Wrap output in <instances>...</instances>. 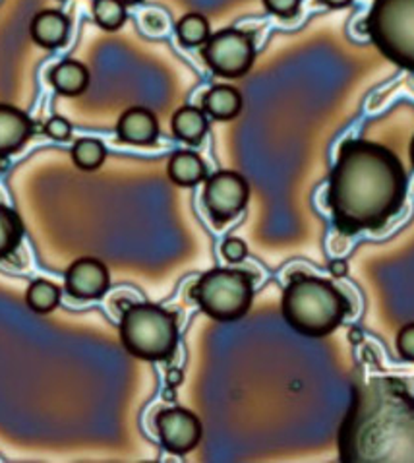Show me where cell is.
<instances>
[{
	"instance_id": "obj_1",
	"label": "cell",
	"mask_w": 414,
	"mask_h": 463,
	"mask_svg": "<svg viewBox=\"0 0 414 463\" xmlns=\"http://www.w3.org/2000/svg\"><path fill=\"white\" fill-rule=\"evenodd\" d=\"M409 176L391 149L368 140L343 142L329 175L327 206L343 235L380 231L401 212Z\"/></svg>"
},
{
	"instance_id": "obj_2",
	"label": "cell",
	"mask_w": 414,
	"mask_h": 463,
	"mask_svg": "<svg viewBox=\"0 0 414 463\" xmlns=\"http://www.w3.org/2000/svg\"><path fill=\"white\" fill-rule=\"evenodd\" d=\"M343 461H414V398L401 380L354 390L339 430Z\"/></svg>"
},
{
	"instance_id": "obj_3",
	"label": "cell",
	"mask_w": 414,
	"mask_h": 463,
	"mask_svg": "<svg viewBox=\"0 0 414 463\" xmlns=\"http://www.w3.org/2000/svg\"><path fill=\"white\" fill-rule=\"evenodd\" d=\"M281 312L285 322L305 337H325L334 334L351 315L349 298L335 283L296 271L288 278L283 291Z\"/></svg>"
},
{
	"instance_id": "obj_4",
	"label": "cell",
	"mask_w": 414,
	"mask_h": 463,
	"mask_svg": "<svg viewBox=\"0 0 414 463\" xmlns=\"http://www.w3.org/2000/svg\"><path fill=\"white\" fill-rule=\"evenodd\" d=\"M118 332L122 347L142 361H171L178 347L176 315L154 303H132L124 308Z\"/></svg>"
},
{
	"instance_id": "obj_5",
	"label": "cell",
	"mask_w": 414,
	"mask_h": 463,
	"mask_svg": "<svg viewBox=\"0 0 414 463\" xmlns=\"http://www.w3.org/2000/svg\"><path fill=\"white\" fill-rule=\"evenodd\" d=\"M190 297L217 322H237L254 301V276L239 268H213L192 285Z\"/></svg>"
},
{
	"instance_id": "obj_6",
	"label": "cell",
	"mask_w": 414,
	"mask_h": 463,
	"mask_svg": "<svg viewBox=\"0 0 414 463\" xmlns=\"http://www.w3.org/2000/svg\"><path fill=\"white\" fill-rule=\"evenodd\" d=\"M364 24L383 57L414 74V0H374Z\"/></svg>"
},
{
	"instance_id": "obj_7",
	"label": "cell",
	"mask_w": 414,
	"mask_h": 463,
	"mask_svg": "<svg viewBox=\"0 0 414 463\" xmlns=\"http://www.w3.org/2000/svg\"><path fill=\"white\" fill-rule=\"evenodd\" d=\"M207 68L221 78L234 80L250 72L256 59L254 37L242 30H221L213 33L202 47Z\"/></svg>"
},
{
	"instance_id": "obj_8",
	"label": "cell",
	"mask_w": 414,
	"mask_h": 463,
	"mask_svg": "<svg viewBox=\"0 0 414 463\" xmlns=\"http://www.w3.org/2000/svg\"><path fill=\"white\" fill-rule=\"evenodd\" d=\"M203 206L215 225H225L244 212L250 184L237 171H217L205 179Z\"/></svg>"
},
{
	"instance_id": "obj_9",
	"label": "cell",
	"mask_w": 414,
	"mask_h": 463,
	"mask_svg": "<svg viewBox=\"0 0 414 463\" xmlns=\"http://www.w3.org/2000/svg\"><path fill=\"white\" fill-rule=\"evenodd\" d=\"M155 429L161 446L174 456L190 454L203 437L202 420L186 407H165L155 417Z\"/></svg>"
},
{
	"instance_id": "obj_10",
	"label": "cell",
	"mask_w": 414,
	"mask_h": 463,
	"mask_svg": "<svg viewBox=\"0 0 414 463\" xmlns=\"http://www.w3.org/2000/svg\"><path fill=\"white\" fill-rule=\"evenodd\" d=\"M110 288V274L98 258H80L66 269L64 291L78 301H99Z\"/></svg>"
},
{
	"instance_id": "obj_11",
	"label": "cell",
	"mask_w": 414,
	"mask_h": 463,
	"mask_svg": "<svg viewBox=\"0 0 414 463\" xmlns=\"http://www.w3.org/2000/svg\"><path fill=\"white\" fill-rule=\"evenodd\" d=\"M120 142L130 146H154L159 138V120L146 107H132L117 122Z\"/></svg>"
},
{
	"instance_id": "obj_12",
	"label": "cell",
	"mask_w": 414,
	"mask_h": 463,
	"mask_svg": "<svg viewBox=\"0 0 414 463\" xmlns=\"http://www.w3.org/2000/svg\"><path fill=\"white\" fill-rule=\"evenodd\" d=\"M33 122L20 109L0 103V157L20 152L32 138Z\"/></svg>"
},
{
	"instance_id": "obj_13",
	"label": "cell",
	"mask_w": 414,
	"mask_h": 463,
	"mask_svg": "<svg viewBox=\"0 0 414 463\" xmlns=\"http://www.w3.org/2000/svg\"><path fill=\"white\" fill-rule=\"evenodd\" d=\"M32 39L43 49L64 47L71 35V20L59 10H43L35 14L30 25Z\"/></svg>"
},
{
	"instance_id": "obj_14",
	"label": "cell",
	"mask_w": 414,
	"mask_h": 463,
	"mask_svg": "<svg viewBox=\"0 0 414 463\" xmlns=\"http://www.w3.org/2000/svg\"><path fill=\"white\" fill-rule=\"evenodd\" d=\"M242 93L229 84H217L212 90H207L203 99H202V109L205 115H210L215 120H232L237 118L242 111Z\"/></svg>"
},
{
	"instance_id": "obj_15",
	"label": "cell",
	"mask_w": 414,
	"mask_h": 463,
	"mask_svg": "<svg viewBox=\"0 0 414 463\" xmlns=\"http://www.w3.org/2000/svg\"><path fill=\"white\" fill-rule=\"evenodd\" d=\"M171 128L176 140L188 146H200L210 130V120L203 109L194 105H184L171 118Z\"/></svg>"
},
{
	"instance_id": "obj_16",
	"label": "cell",
	"mask_w": 414,
	"mask_h": 463,
	"mask_svg": "<svg viewBox=\"0 0 414 463\" xmlns=\"http://www.w3.org/2000/svg\"><path fill=\"white\" fill-rule=\"evenodd\" d=\"M51 86L66 98H78L89 88V71L78 61H62L51 68Z\"/></svg>"
},
{
	"instance_id": "obj_17",
	"label": "cell",
	"mask_w": 414,
	"mask_h": 463,
	"mask_svg": "<svg viewBox=\"0 0 414 463\" xmlns=\"http://www.w3.org/2000/svg\"><path fill=\"white\" fill-rule=\"evenodd\" d=\"M169 179L176 186H196L207 179V167L203 159L194 152H176L167 165Z\"/></svg>"
},
{
	"instance_id": "obj_18",
	"label": "cell",
	"mask_w": 414,
	"mask_h": 463,
	"mask_svg": "<svg viewBox=\"0 0 414 463\" xmlns=\"http://www.w3.org/2000/svg\"><path fill=\"white\" fill-rule=\"evenodd\" d=\"M176 37L186 49L203 47L212 37V27L203 14L190 12L176 24Z\"/></svg>"
},
{
	"instance_id": "obj_19",
	"label": "cell",
	"mask_w": 414,
	"mask_h": 463,
	"mask_svg": "<svg viewBox=\"0 0 414 463\" xmlns=\"http://www.w3.org/2000/svg\"><path fill=\"white\" fill-rule=\"evenodd\" d=\"M25 303L35 315H51L61 305V288L52 281L37 279L27 288Z\"/></svg>"
},
{
	"instance_id": "obj_20",
	"label": "cell",
	"mask_w": 414,
	"mask_h": 463,
	"mask_svg": "<svg viewBox=\"0 0 414 463\" xmlns=\"http://www.w3.org/2000/svg\"><path fill=\"white\" fill-rule=\"evenodd\" d=\"M24 239V223L12 208L0 203V260L16 252Z\"/></svg>"
},
{
	"instance_id": "obj_21",
	"label": "cell",
	"mask_w": 414,
	"mask_h": 463,
	"mask_svg": "<svg viewBox=\"0 0 414 463\" xmlns=\"http://www.w3.org/2000/svg\"><path fill=\"white\" fill-rule=\"evenodd\" d=\"M72 161L81 171L99 169L107 159V147L95 138H81L72 146Z\"/></svg>"
},
{
	"instance_id": "obj_22",
	"label": "cell",
	"mask_w": 414,
	"mask_h": 463,
	"mask_svg": "<svg viewBox=\"0 0 414 463\" xmlns=\"http://www.w3.org/2000/svg\"><path fill=\"white\" fill-rule=\"evenodd\" d=\"M95 24L105 32H118L127 24V5L120 0H93L91 5Z\"/></svg>"
},
{
	"instance_id": "obj_23",
	"label": "cell",
	"mask_w": 414,
	"mask_h": 463,
	"mask_svg": "<svg viewBox=\"0 0 414 463\" xmlns=\"http://www.w3.org/2000/svg\"><path fill=\"white\" fill-rule=\"evenodd\" d=\"M221 254H223L229 264H240L248 256V244L239 237H229L223 244H221Z\"/></svg>"
},
{
	"instance_id": "obj_24",
	"label": "cell",
	"mask_w": 414,
	"mask_h": 463,
	"mask_svg": "<svg viewBox=\"0 0 414 463\" xmlns=\"http://www.w3.org/2000/svg\"><path fill=\"white\" fill-rule=\"evenodd\" d=\"M43 130H45V134L49 136V138L57 140V142L71 140V136H72V125H71V120L64 118V117H59V115L51 117V118L45 122V128H43Z\"/></svg>"
},
{
	"instance_id": "obj_25",
	"label": "cell",
	"mask_w": 414,
	"mask_h": 463,
	"mask_svg": "<svg viewBox=\"0 0 414 463\" xmlns=\"http://www.w3.org/2000/svg\"><path fill=\"white\" fill-rule=\"evenodd\" d=\"M261 3H264V6L273 16L288 20L296 16L302 0H261Z\"/></svg>"
},
{
	"instance_id": "obj_26",
	"label": "cell",
	"mask_w": 414,
	"mask_h": 463,
	"mask_svg": "<svg viewBox=\"0 0 414 463\" xmlns=\"http://www.w3.org/2000/svg\"><path fill=\"white\" fill-rule=\"evenodd\" d=\"M397 353L403 361L414 363V322L403 326L397 334Z\"/></svg>"
},
{
	"instance_id": "obj_27",
	"label": "cell",
	"mask_w": 414,
	"mask_h": 463,
	"mask_svg": "<svg viewBox=\"0 0 414 463\" xmlns=\"http://www.w3.org/2000/svg\"><path fill=\"white\" fill-rule=\"evenodd\" d=\"M329 271H331V276H334L335 279H341V278H344V276L349 274V266H347V262L341 260V258H337V260H331Z\"/></svg>"
},
{
	"instance_id": "obj_28",
	"label": "cell",
	"mask_w": 414,
	"mask_h": 463,
	"mask_svg": "<svg viewBox=\"0 0 414 463\" xmlns=\"http://www.w3.org/2000/svg\"><path fill=\"white\" fill-rule=\"evenodd\" d=\"M183 383H184V374H183L181 369H171V371L167 373V386H169L171 390H174L176 386H181Z\"/></svg>"
},
{
	"instance_id": "obj_29",
	"label": "cell",
	"mask_w": 414,
	"mask_h": 463,
	"mask_svg": "<svg viewBox=\"0 0 414 463\" xmlns=\"http://www.w3.org/2000/svg\"><path fill=\"white\" fill-rule=\"evenodd\" d=\"M322 5H325L327 8H335V10H341V8H347L353 5V0H320Z\"/></svg>"
},
{
	"instance_id": "obj_30",
	"label": "cell",
	"mask_w": 414,
	"mask_h": 463,
	"mask_svg": "<svg viewBox=\"0 0 414 463\" xmlns=\"http://www.w3.org/2000/svg\"><path fill=\"white\" fill-rule=\"evenodd\" d=\"M349 337H351V342H354V344H361V339H362V332H361V330H353Z\"/></svg>"
},
{
	"instance_id": "obj_31",
	"label": "cell",
	"mask_w": 414,
	"mask_h": 463,
	"mask_svg": "<svg viewBox=\"0 0 414 463\" xmlns=\"http://www.w3.org/2000/svg\"><path fill=\"white\" fill-rule=\"evenodd\" d=\"M120 3H124L127 6H134V5H140V3H144V0H120Z\"/></svg>"
},
{
	"instance_id": "obj_32",
	"label": "cell",
	"mask_w": 414,
	"mask_h": 463,
	"mask_svg": "<svg viewBox=\"0 0 414 463\" xmlns=\"http://www.w3.org/2000/svg\"><path fill=\"white\" fill-rule=\"evenodd\" d=\"M8 167V157H0V173Z\"/></svg>"
},
{
	"instance_id": "obj_33",
	"label": "cell",
	"mask_w": 414,
	"mask_h": 463,
	"mask_svg": "<svg viewBox=\"0 0 414 463\" xmlns=\"http://www.w3.org/2000/svg\"><path fill=\"white\" fill-rule=\"evenodd\" d=\"M409 156H410V163H412V167H414V138H412V142H410V149H409Z\"/></svg>"
}]
</instances>
